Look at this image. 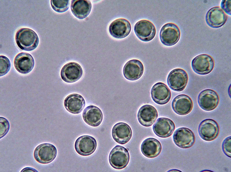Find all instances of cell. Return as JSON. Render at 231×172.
Masks as SVG:
<instances>
[{"instance_id": "6da1fadb", "label": "cell", "mask_w": 231, "mask_h": 172, "mask_svg": "<svg viewBox=\"0 0 231 172\" xmlns=\"http://www.w3.org/2000/svg\"><path fill=\"white\" fill-rule=\"evenodd\" d=\"M15 40L19 48L27 51L36 49L39 42V38L36 32L27 28H21L18 30L16 33Z\"/></svg>"}, {"instance_id": "7a4b0ae2", "label": "cell", "mask_w": 231, "mask_h": 172, "mask_svg": "<svg viewBox=\"0 0 231 172\" xmlns=\"http://www.w3.org/2000/svg\"><path fill=\"white\" fill-rule=\"evenodd\" d=\"M57 151L56 147L49 143H44L38 145L34 150V158L38 162L46 164L51 162L56 157Z\"/></svg>"}, {"instance_id": "3957f363", "label": "cell", "mask_w": 231, "mask_h": 172, "mask_svg": "<svg viewBox=\"0 0 231 172\" xmlns=\"http://www.w3.org/2000/svg\"><path fill=\"white\" fill-rule=\"evenodd\" d=\"M180 35L179 28L172 23L164 24L161 27L159 33L160 39L162 43L169 46L174 45L177 43Z\"/></svg>"}, {"instance_id": "277c9868", "label": "cell", "mask_w": 231, "mask_h": 172, "mask_svg": "<svg viewBox=\"0 0 231 172\" xmlns=\"http://www.w3.org/2000/svg\"><path fill=\"white\" fill-rule=\"evenodd\" d=\"M130 155L127 149L119 145L116 146L111 151L109 156L111 166L117 169L125 168L128 164Z\"/></svg>"}, {"instance_id": "5b68a950", "label": "cell", "mask_w": 231, "mask_h": 172, "mask_svg": "<svg viewBox=\"0 0 231 172\" xmlns=\"http://www.w3.org/2000/svg\"><path fill=\"white\" fill-rule=\"evenodd\" d=\"M187 73L183 69L177 68L172 70L169 74L167 82L172 90L181 91L184 89L188 81Z\"/></svg>"}, {"instance_id": "8992f818", "label": "cell", "mask_w": 231, "mask_h": 172, "mask_svg": "<svg viewBox=\"0 0 231 172\" xmlns=\"http://www.w3.org/2000/svg\"><path fill=\"white\" fill-rule=\"evenodd\" d=\"M191 67L193 70L200 75H206L210 73L213 70L215 62L210 55L202 54L197 56L191 61Z\"/></svg>"}, {"instance_id": "52a82bcc", "label": "cell", "mask_w": 231, "mask_h": 172, "mask_svg": "<svg viewBox=\"0 0 231 172\" xmlns=\"http://www.w3.org/2000/svg\"><path fill=\"white\" fill-rule=\"evenodd\" d=\"M173 138L175 144L182 149L191 147L195 141L194 133L186 127H181L176 129L174 133Z\"/></svg>"}, {"instance_id": "ba28073f", "label": "cell", "mask_w": 231, "mask_h": 172, "mask_svg": "<svg viewBox=\"0 0 231 172\" xmlns=\"http://www.w3.org/2000/svg\"><path fill=\"white\" fill-rule=\"evenodd\" d=\"M83 70L78 63L68 62L62 67L60 72L62 79L65 82L71 83L79 80L82 76Z\"/></svg>"}, {"instance_id": "9c48e42d", "label": "cell", "mask_w": 231, "mask_h": 172, "mask_svg": "<svg viewBox=\"0 0 231 172\" xmlns=\"http://www.w3.org/2000/svg\"><path fill=\"white\" fill-rule=\"evenodd\" d=\"M220 128L218 123L210 119H204L200 124L198 132L200 137L204 140L210 141L215 139L218 136Z\"/></svg>"}, {"instance_id": "30bf717a", "label": "cell", "mask_w": 231, "mask_h": 172, "mask_svg": "<svg viewBox=\"0 0 231 172\" xmlns=\"http://www.w3.org/2000/svg\"><path fill=\"white\" fill-rule=\"evenodd\" d=\"M198 104L203 110L207 111H212L218 106L219 98L218 93L213 90L210 89L203 90L198 95Z\"/></svg>"}, {"instance_id": "8fae6325", "label": "cell", "mask_w": 231, "mask_h": 172, "mask_svg": "<svg viewBox=\"0 0 231 172\" xmlns=\"http://www.w3.org/2000/svg\"><path fill=\"white\" fill-rule=\"evenodd\" d=\"M134 31L137 36L141 40L148 42L155 36L156 30L154 24L150 21L142 19L137 22L134 27Z\"/></svg>"}, {"instance_id": "7c38bea8", "label": "cell", "mask_w": 231, "mask_h": 172, "mask_svg": "<svg viewBox=\"0 0 231 172\" xmlns=\"http://www.w3.org/2000/svg\"><path fill=\"white\" fill-rule=\"evenodd\" d=\"M97 147V143L93 137L87 135L81 136L76 140L74 147L76 152L83 156H88L93 154Z\"/></svg>"}, {"instance_id": "4fadbf2b", "label": "cell", "mask_w": 231, "mask_h": 172, "mask_svg": "<svg viewBox=\"0 0 231 172\" xmlns=\"http://www.w3.org/2000/svg\"><path fill=\"white\" fill-rule=\"evenodd\" d=\"M131 26L127 19L120 18L113 21L110 24L108 31L112 37L117 39H122L127 36L130 33Z\"/></svg>"}, {"instance_id": "5bb4252c", "label": "cell", "mask_w": 231, "mask_h": 172, "mask_svg": "<svg viewBox=\"0 0 231 172\" xmlns=\"http://www.w3.org/2000/svg\"><path fill=\"white\" fill-rule=\"evenodd\" d=\"M144 67L142 62L137 59H132L128 61L124 65L123 69L124 77L131 81L139 79L143 75Z\"/></svg>"}, {"instance_id": "9a60e30c", "label": "cell", "mask_w": 231, "mask_h": 172, "mask_svg": "<svg viewBox=\"0 0 231 172\" xmlns=\"http://www.w3.org/2000/svg\"><path fill=\"white\" fill-rule=\"evenodd\" d=\"M228 16L219 6L213 7L207 12L206 22L210 27L215 28L223 26L226 22Z\"/></svg>"}, {"instance_id": "2e32d148", "label": "cell", "mask_w": 231, "mask_h": 172, "mask_svg": "<svg viewBox=\"0 0 231 172\" xmlns=\"http://www.w3.org/2000/svg\"><path fill=\"white\" fill-rule=\"evenodd\" d=\"M152 99L156 103L164 105L167 103L171 97V93L168 86L162 82H158L152 87L151 91Z\"/></svg>"}, {"instance_id": "e0dca14e", "label": "cell", "mask_w": 231, "mask_h": 172, "mask_svg": "<svg viewBox=\"0 0 231 172\" xmlns=\"http://www.w3.org/2000/svg\"><path fill=\"white\" fill-rule=\"evenodd\" d=\"M35 64L34 59L30 54L21 52L15 57L14 64L15 69L19 73L24 74L30 72Z\"/></svg>"}, {"instance_id": "ac0fdd59", "label": "cell", "mask_w": 231, "mask_h": 172, "mask_svg": "<svg viewBox=\"0 0 231 172\" xmlns=\"http://www.w3.org/2000/svg\"><path fill=\"white\" fill-rule=\"evenodd\" d=\"M172 108L176 114L184 115L189 114L193 107V102L190 97L184 94H180L176 96L173 100Z\"/></svg>"}, {"instance_id": "d6986e66", "label": "cell", "mask_w": 231, "mask_h": 172, "mask_svg": "<svg viewBox=\"0 0 231 172\" xmlns=\"http://www.w3.org/2000/svg\"><path fill=\"white\" fill-rule=\"evenodd\" d=\"M158 117L156 109L153 106L146 104L139 109L137 115L139 123L145 127L151 126L155 122Z\"/></svg>"}, {"instance_id": "ffe728a7", "label": "cell", "mask_w": 231, "mask_h": 172, "mask_svg": "<svg viewBox=\"0 0 231 172\" xmlns=\"http://www.w3.org/2000/svg\"><path fill=\"white\" fill-rule=\"evenodd\" d=\"M175 128L174 122L171 119L166 117L159 118L152 127L154 133L157 136L162 138L170 137Z\"/></svg>"}, {"instance_id": "44dd1931", "label": "cell", "mask_w": 231, "mask_h": 172, "mask_svg": "<svg viewBox=\"0 0 231 172\" xmlns=\"http://www.w3.org/2000/svg\"><path fill=\"white\" fill-rule=\"evenodd\" d=\"M112 136L117 143L124 144L131 139L132 135L131 129L127 124L119 122L115 124L112 130Z\"/></svg>"}, {"instance_id": "7402d4cb", "label": "cell", "mask_w": 231, "mask_h": 172, "mask_svg": "<svg viewBox=\"0 0 231 172\" xmlns=\"http://www.w3.org/2000/svg\"><path fill=\"white\" fill-rule=\"evenodd\" d=\"M85 102L81 95L72 93L68 95L65 98L64 105L66 110L73 114L80 113L84 108Z\"/></svg>"}, {"instance_id": "603a6c76", "label": "cell", "mask_w": 231, "mask_h": 172, "mask_svg": "<svg viewBox=\"0 0 231 172\" xmlns=\"http://www.w3.org/2000/svg\"><path fill=\"white\" fill-rule=\"evenodd\" d=\"M82 117L85 122L89 125L94 127L100 125L103 119V113L97 106L91 105L84 109Z\"/></svg>"}, {"instance_id": "cb8c5ba5", "label": "cell", "mask_w": 231, "mask_h": 172, "mask_svg": "<svg viewBox=\"0 0 231 172\" xmlns=\"http://www.w3.org/2000/svg\"><path fill=\"white\" fill-rule=\"evenodd\" d=\"M162 146L159 141L153 138L146 139L142 143L141 149L146 157L153 158L159 156L161 152Z\"/></svg>"}, {"instance_id": "d4e9b609", "label": "cell", "mask_w": 231, "mask_h": 172, "mask_svg": "<svg viewBox=\"0 0 231 172\" xmlns=\"http://www.w3.org/2000/svg\"><path fill=\"white\" fill-rule=\"evenodd\" d=\"M92 9V4L90 0H73L71 1L70 9L73 15L79 19L86 18Z\"/></svg>"}, {"instance_id": "484cf974", "label": "cell", "mask_w": 231, "mask_h": 172, "mask_svg": "<svg viewBox=\"0 0 231 172\" xmlns=\"http://www.w3.org/2000/svg\"><path fill=\"white\" fill-rule=\"evenodd\" d=\"M51 4L52 8L55 11L58 13H63L68 9L70 0H51Z\"/></svg>"}, {"instance_id": "4316f807", "label": "cell", "mask_w": 231, "mask_h": 172, "mask_svg": "<svg viewBox=\"0 0 231 172\" xmlns=\"http://www.w3.org/2000/svg\"><path fill=\"white\" fill-rule=\"evenodd\" d=\"M11 63L9 59L4 55L0 56V76H3L10 70Z\"/></svg>"}, {"instance_id": "83f0119b", "label": "cell", "mask_w": 231, "mask_h": 172, "mask_svg": "<svg viewBox=\"0 0 231 172\" xmlns=\"http://www.w3.org/2000/svg\"><path fill=\"white\" fill-rule=\"evenodd\" d=\"M10 128V124L8 120L3 117H0V139L4 137L8 132Z\"/></svg>"}, {"instance_id": "f1b7e54d", "label": "cell", "mask_w": 231, "mask_h": 172, "mask_svg": "<svg viewBox=\"0 0 231 172\" xmlns=\"http://www.w3.org/2000/svg\"><path fill=\"white\" fill-rule=\"evenodd\" d=\"M231 136L226 138L223 141L222 149L224 153L229 158L231 157Z\"/></svg>"}, {"instance_id": "f546056e", "label": "cell", "mask_w": 231, "mask_h": 172, "mask_svg": "<svg viewBox=\"0 0 231 172\" xmlns=\"http://www.w3.org/2000/svg\"><path fill=\"white\" fill-rule=\"evenodd\" d=\"M231 5L230 0H222L221 3V8L225 12L230 15Z\"/></svg>"}, {"instance_id": "4dcf8cb0", "label": "cell", "mask_w": 231, "mask_h": 172, "mask_svg": "<svg viewBox=\"0 0 231 172\" xmlns=\"http://www.w3.org/2000/svg\"><path fill=\"white\" fill-rule=\"evenodd\" d=\"M21 172H38L35 169L31 167H26L23 169Z\"/></svg>"}]
</instances>
